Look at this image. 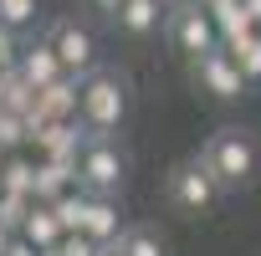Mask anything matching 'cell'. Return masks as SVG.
Masks as SVG:
<instances>
[{
    "label": "cell",
    "instance_id": "18",
    "mask_svg": "<svg viewBox=\"0 0 261 256\" xmlns=\"http://www.w3.org/2000/svg\"><path fill=\"white\" fill-rule=\"evenodd\" d=\"M0 21L16 26V31H26L36 21V0H0Z\"/></svg>",
    "mask_w": 261,
    "mask_h": 256
},
{
    "label": "cell",
    "instance_id": "12",
    "mask_svg": "<svg viewBox=\"0 0 261 256\" xmlns=\"http://www.w3.org/2000/svg\"><path fill=\"white\" fill-rule=\"evenodd\" d=\"M118 246H123V256H169V241H164V231H159V225H144V220L123 225Z\"/></svg>",
    "mask_w": 261,
    "mask_h": 256
},
{
    "label": "cell",
    "instance_id": "26",
    "mask_svg": "<svg viewBox=\"0 0 261 256\" xmlns=\"http://www.w3.org/2000/svg\"><path fill=\"white\" fill-rule=\"evenodd\" d=\"M0 103H6V72H0Z\"/></svg>",
    "mask_w": 261,
    "mask_h": 256
},
{
    "label": "cell",
    "instance_id": "20",
    "mask_svg": "<svg viewBox=\"0 0 261 256\" xmlns=\"http://www.w3.org/2000/svg\"><path fill=\"white\" fill-rule=\"evenodd\" d=\"M21 46H26V41H21V31H16V26H6V21H0V72H11V67H16V57H21Z\"/></svg>",
    "mask_w": 261,
    "mask_h": 256
},
{
    "label": "cell",
    "instance_id": "24",
    "mask_svg": "<svg viewBox=\"0 0 261 256\" xmlns=\"http://www.w3.org/2000/svg\"><path fill=\"white\" fill-rule=\"evenodd\" d=\"M11 236H16V231H11L6 220H0V256H6V246H11Z\"/></svg>",
    "mask_w": 261,
    "mask_h": 256
},
{
    "label": "cell",
    "instance_id": "13",
    "mask_svg": "<svg viewBox=\"0 0 261 256\" xmlns=\"http://www.w3.org/2000/svg\"><path fill=\"white\" fill-rule=\"evenodd\" d=\"M210 21H215V36H220V41H236V36L256 31V21L246 16L241 0H215V6H210Z\"/></svg>",
    "mask_w": 261,
    "mask_h": 256
},
{
    "label": "cell",
    "instance_id": "5",
    "mask_svg": "<svg viewBox=\"0 0 261 256\" xmlns=\"http://www.w3.org/2000/svg\"><path fill=\"white\" fill-rule=\"evenodd\" d=\"M190 82L200 87V92H210L215 103H241L246 97V72L236 67V57H230V46L225 41H215L210 52H200L195 62H190Z\"/></svg>",
    "mask_w": 261,
    "mask_h": 256
},
{
    "label": "cell",
    "instance_id": "22",
    "mask_svg": "<svg viewBox=\"0 0 261 256\" xmlns=\"http://www.w3.org/2000/svg\"><path fill=\"white\" fill-rule=\"evenodd\" d=\"M118 6H123V0H92V11H102V16H108V21H113V16H118Z\"/></svg>",
    "mask_w": 261,
    "mask_h": 256
},
{
    "label": "cell",
    "instance_id": "6",
    "mask_svg": "<svg viewBox=\"0 0 261 256\" xmlns=\"http://www.w3.org/2000/svg\"><path fill=\"white\" fill-rule=\"evenodd\" d=\"M164 41H169L185 62H195V57H200V52H210L220 36H215V21H210V11H205V6H195V0H169Z\"/></svg>",
    "mask_w": 261,
    "mask_h": 256
},
{
    "label": "cell",
    "instance_id": "14",
    "mask_svg": "<svg viewBox=\"0 0 261 256\" xmlns=\"http://www.w3.org/2000/svg\"><path fill=\"white\" fill-rule=\"evenodd\" d=\"M0 190H16V195H31L36 200V164L16 149V154H6V164H0Z\"/></svg>",
    "mask_w": 261,
    "mask_h": 256
},
{
    "label": "cell",
    "instance_id": "3",
    "mask_svg": "<svg viewBox=\"0 0 261 256\" xmlns=\"http://www.w3.org/2000/svg\"><path fill=\"white\" fill-rule=\"evenodd\" d=\"M128 174H134V159H128V149H123V134H82L77 185L87 195H123Z\"/></svg>",
    "mask_w": 261,
    "mask_h": 256
},
{
    "label": "cell",
    "instance_id": "19",
    "mask_svg": "<svg viewBox=\"0 0 261 256\" xmlns=\"http://www.w3.org/2000/svg\"><path fill=\"white\" fill-rule=\"evenodd\" d=\"M97 251H102V246H97L87 231H67V236L57 241V251H51V256H97Z\"/></svg>",
    "mask_w": 261,
    "mask_h": 256
},
{
    "label": "cell",
    "instance_id": "7",
    "mask_svg": "<svg viewBox=\"0 0 261 256\" xmlns=\"http://www.w3.org/2000/svg\"><path fill=\"white\" fill-rule=\"evenodd\" d=\"M46 41L57 46V57H62V67H67L72 77H87V72L97 67V36H92L87 21H77V16H57V21L46 26Z\"/></svg>",
    "mask_w": 261,
    "mask_h": 256
},
{
    "label": "cell",
    "instance_id": "11",
    "mask_svg": "<svg viewBox=\"0 0 261 256\" xmlns=\"http://www.w3.org/2000/svg\"><path fill=\"white\" fill-rule=\"evenodd\" d=\"M21 236H31L41 251H57V241H62L67 231H62V220H57V210H51L46 200H31V215H26Z\"/></svg>",
    "mask_w": 261,
    "mask_h": 256
},
{
    "label": "cell",
    "instance_id": "17",
    "mask_svg": "<svg viewBox=\"0 0 261 256\" xmlns=\"http://www.w3.org/2000/svg\"><path fill=\"white\" fill-rule=\"evenodd\" d=\"M31 215V195H16V190H0V220H6L11 231H21Z\"/></svg>",
    "mask_w": 261,
    "mask_h": 256
},
{
    "label": "cell",
    "instance_id": "1",
    "mask_svg": "<svg viewBox=\"0 0 261 256\" xmlns=\"http://www.w3.org/2000/svg\"><path fill=\"white\" fill-rule=\"evenodd\" d=\"M134 118V77L123 67H92L82 77V103H77V123L87 134H123Z\"/></svg>",
    "mask_w": 261,
    "mask_h": 256
},
{
    "label": "cell",
    "instance_id": "8",
    "mask_svg": "<svg viewBox=\"0 0 261 256\" xmlns=\"http://www.w3.org/2000/svg\"><path fill=\"white\" fill-rule=\"evenodd\" d=\"M164 16H169V0H123L118 16H113V26H118L123 36L144 41V36L164 31Z\"/></svg>",
    "mask_w": 261,
    "mask_h": 256
},
{
    "label": "cell",
    "instance_id": "23",
    "mask_svg": "<svg viewBox=\"0 0 261 256\" xmlns=\"http://www.w3.org/2000/svg\"><path fill=\"white\" fill-rule=\"evenodd\" d=\"M241 6H246V16H251V21L261 26V0H241Z\"/></svg>",
    "mask_w": 261,
    "mask_h": 256
},
{
    "label": "cell",
    "instance_id": "9",
    "mask_svg": "<svg viewBox=\"0 0 261 256\" xmlns=\"http://www.w3.org/2000/svg\"><path fill=\"white\" fill-rule=\"evenodd\" d=\"M16 72H21L31 87H46V82H57L67 67H62L57 46H51L46 36H36V41H26V46H21V57H16Z\"/></svg>",
    "mask_w": 261,
    "mask_h": 256
},
{
    "label": "cell",
    "instance_id": "10",
    "mask_svg": "<svg viewBox=\"0 0 261 256\" xmlns=\"http://www.w3.org/2000/svg\"><path fill=\"white\" fill-rule=\"evenodd\" d=\"M123 205H118V195H87V215H82V231L97 241V246H108V241H118L123 236Z\"/></svg>",
    "mask_w": 261,
    "mask_h": 256
},
{
    "label": "cell",
    "instance_id": "25",
    "mask_svg": "<svg viewBox=\"0 0 261 256\" xmlns=\"http://www.w3.org/2000/svg\"><path fill=\"white\" fill-rule=\"evenodd\" d=\"M97 256H123V246H118V241H108V246H102Z\"/></svg>",
    "mask_w": 261,
    "mask_h": 256
},
{
    "label": "cell",
    "instance_id": "4",
    "mask_svg": "<svg viewBox=\"0 0 261 256\" xmlns=\"http://www.w3.org/2000/svg\"><path fill=\"white\" fill-rule=\"evenodd\" d=\"M164 200H169L179 215H210V210L225 200V185L210 174V164H205L200 154H190V159L169 164V174H164Z\"/></svg>",
    "mask_w": 261,
    "mask_h": 256
},
{
    "label": "cell",
    "instance_id": "28",
    "mask_svg": "<svg viewBox=\"0 0 261 256\" xmlns=\"http://www.w3.org/2000/svg\"><path fill=\"white\" fill-rule=\"evenodd\" d=\"M0 164H6V154H0Z\"/></svg>",
    "mask_w": 261,
    "mask_h": 256
},
{
    "label": "cell",
    "instance_id": "27",
    "mask_svg": "<svg viewBox=\"0 0 261 256\" xmlns=\"http://www.w3.org/2000/svg\"><path fill=\"white\" fill-rule=\"evenodd\" d=\"M195 6H205V11H210V6H215V0H195Z\"/></svg>",
    "mask_w": 261,
    "mask_h": 256
},
{
    "label": "cell",
    "instance_id": "21",
    "mask_svg": "<svg viewBox=\"0 0 261 256\" xmlns=\"http://www.w3.org/2000/svg\"><path fill=\"white\" fill-rule=\"evenodd\" d=\"M6 256H51V251H41L31 236H21V231H16V236H11V246H6Z\"/></svg>",
    "mask_w": 261,
    "mask_h": 256
},
{
    "label": "cell",
    "instance_id": "15",
    "mask_svg": "<svg viewBox=\"0 0 261 256\" xmlns=\"http://www.w3.org/2000/svg\"><path fill=\"white\" fill-rule=\"evenodd\" d=\"M225 46H230L236 67L246 72V82H261V26L246 31V36H236V41H225Z\"/></svg>",
    "mask_w": 261,
    "mask_h": 256
},
{
    "label": "cell",
    "instance_id": "2",
    "mask_svg": "<svg viewBox=\"0 0 261 256\" xmlns=\"http://www.w3.org/2000/svg\"><path fill=\"white\" fill-rule=\"evenodd\" d=\"M195 154L210 164V174L225 185V195L230 190H251L261 180V139L251 128H215Z\"/></svg>",
    "mask_w": 261,
    "mask_h": 256
},
{
    "label": "cell",
    "instance_id": "16",
    "mask_svg": "<svg viewBox=\"0 0 261 256\" xmlns=\"http://www.w3.org/2000/svg\"><path fill=\"white\" fill-rule=\"evenodd\" d=\"M26 144H31L26 113H16V108L0 103V154H16V149H26Z\"/></svg>",
    "mask_w": 261,
    "mask_h": 256
}]
</instances>
